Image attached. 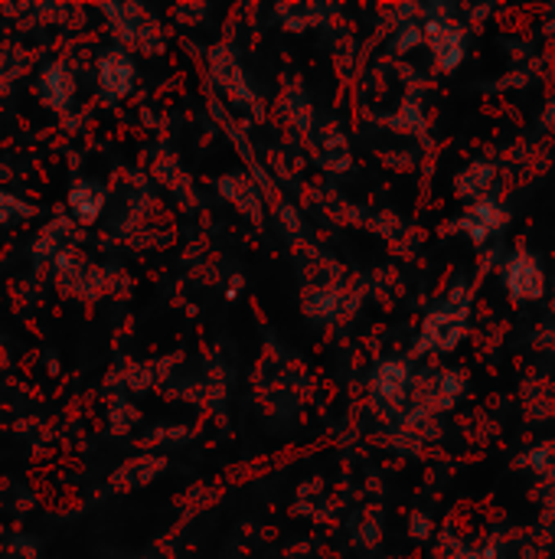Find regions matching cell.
<instances>
[{"mask_svg":"<svg viewBox=\"0 0 555 559\" xmlns=\"http://www.w3.org/2000/svg\"><path fill=\"white\" fill-rule=\"evenodd\" d=\"M376 390H379V396L399 403V400L406 396V390H409V367H406L402 360L383 364L379 373H376Z\"/></svg>","mask_w":555,"mask_h":559,"instance_id":"cell-7","label":"cell"},{"mask_svg":"<svg viewBox=\"0 0 555 559\" xmlns=\"http://www.w3.org/2000/svg\"><path fill=\"white\" fill-rule=\"evenodd\" d=\"M36 95L46 108L65 111L75 95V72L65 62H49L36 79Z\"/></svg>","mask_w":555,"mask_h":559,"instance_id":"cell-2","label":"cell"},{"mask_svg":"<svg viewBox=\"0 0 555 559\" xmlns=\"http://www.w3.org/2000/svg\"><path fill=\"white\" fill-rule=\"evenodd\" d=\"M507 288L517 301H533V298H543L546 292V278H543V269L540 262L530 255V252H517L510 262H507Z\"/></svg>","mask_w":555,"mask_h":559,"instance_id":"cell-3","label":"cell"},{"mask_svg":"<svg viewBox=\"0 0 555 559\" xmlns=\"http://www.w3.org/2000/svg\"><path fill=\"white\" fill-rule=\"evenodd\" d=\"M409 531H412L415 540H425V537L432 534V521H429L425 514H412V527H409Z\"/></svg>","mask_w":555,"mask_h":559,"instance_id":"cell-14","label":"cell"},{"mask_svg":"<svg viewBox=\"0 0 555 559\" xmlns=\"http://www.w3.org/2000/svg\"><path fill=\"white\" fill-rule=\"evenodd\" d=\"M0 559H39L36 540L33 537H13L0 544Z\"/></svg>","mask_w":555,"mask_h":559,"instance_id":"cell-11","label":"cell"},{"mask_svg":"<svg viewBox=\"0 0 555 559\" xmlns=\"http://www.w3.org/2000/svg\"><path fill=\"white\" fill-rule=\"evenodd\" d=\"M160 468H164L160 459H137V462H128V465L114 475V488H137V485L150 481Z\"/></svg>","mask_w":555,"mask_h":559,"instance_id":"cell-8","label":"cell"},{"mask_svg":"<svg viewBox=\"0 0 555 559\" xmlns=\"http://www.w3.org/2000/svg\"><path fill=\"white\" fill-rule=\"evenodd\" d=\"M69 210H72L75 223L92 226L105 210V190L95 180H75L69 187Z\"/></svg>","mask_w":555,"mask_h":559,"instance_id":"cell-5","label":"cell"},{"mask_svg":"<svg viewBox=\"0 0 555 559\" xmlns=\"http://www.w3.org/2000/svg\"><path fill=\"white\" fill-rule=\"evenodd\" d=\"M134 423H137V409L131 403H114L111 406V432L114 436H124Z\"/></svg>","mask_w":555,"mask_h":559,"instance_id":"cell-12","label":"cell"},{"mask_svg":"<svg viewBox=\"0 0 555 559\" xmlns=\"http://www.w3.org/2000/svg\"><path fill=\"white\" fill-rule=\"evenodd\" d=\"M507 223V213H504V206H497V203H474L471 210H468V216H464V229H468V236L474 239V242H484L494 229H500Z\"/></svg>","mask_w":555,"mask_h":559,"instance_id":"cell-6","label":"cell"},{"mask_svg":"<svg viewBox=\"0 0 555 559\" xmlns=\"http://www.w3.org/2000/svg\"><path fill=\"white\" fill-rule=\"evenodd\" d=\"M425 36H429L442 69H448V72L458 69V62L464 59V33H461V26H455V23H429Z\"/></svg>","mask_w":555,"mask_h":559,"instance_id":"cell-4","label":"cell"},{"mask_svg":"<svg viewBox=\"0 0 555 559\" xmlns=\"http://www.w3.org/2000/svg\"><path fill=\"white\" fill-rule=\"evenodd\" d=\"M29 216H36V206H29L26 200H20V197H13V193L0 190V223L29 219Z\"/></svg>","mask_w":555,"mask_h":559,"instance_id":"cell-10","label":"cell"},{"mask_svg":"<svg viewBox=\"0 0 555 559\" xmlns=\"http://www.w3.org/2000/svg\"><path fill=\"white\" fill-rule=\"evenodd\" d=\"M491 180H494V167L491 164H474L458 177V193L461 197H481L491 187Z\"/></svg>","mask_w":555,"mask_h":559,"instance_id":"cell-9","label":"cell"},{"mask_svg":"<svg viewBox=\"0 0 555 559\" xmlns=\"http://www.w3.org/2000/svg\"><path fill=\"white\" fill-rule=\"evenodd\" d=\"M95 79H98V88L108 102H118L124 95H131L134 88V62L124 49H108L98 56L95 62Z\"/></svg>","mask_w":555,"mask_h":559,"instance_id":"cell-1","label":"cell"},{"mask_svg":"<svg viewBox=\"0 0 555 559\" xmlns=\"http://www.w3.org/2000/svg\"><path fill=\"white\" fill-rule=\"evenodd\" d=\"M425 39V29L419 26V23H406V26H396V49L399 52H406V49H412V46H419Z\"/></svg>","mask_w":555,"mask_h":559,"instance_id":"cell-13","label":"cell"}]
</instances>
